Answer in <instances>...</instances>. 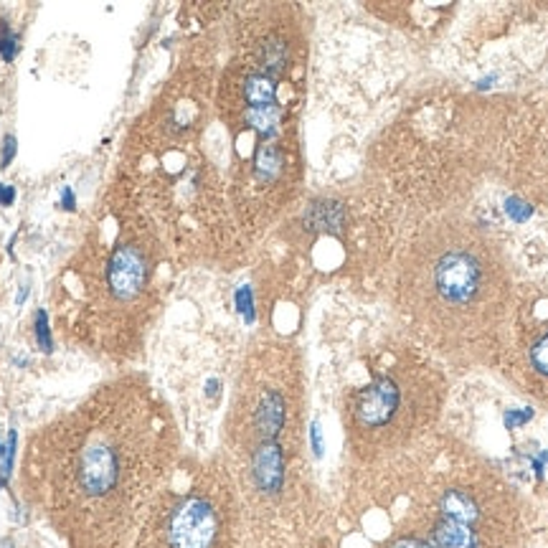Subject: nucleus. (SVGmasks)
<instances>
[{
	"instance_id": "obj_1",
	"label": "nucleus",
	"mask_w": 548,
	"mask_h": 548,
	"mask_svg": "<svg viewBox=\"0 0 548 548\" xmlns=\"http://www.w3.org/2000/svg\"><path fill=\"white\" fill-rule=\"evenodd\" d=\"M401 289L424 340L444 353H475L501 312L502 269L475 228L447 221L411 247Z\"/></svg>"
},
{
	"instance_id": "obj_9",
	"label": "nucleus",
	"mask_w": 548,
	"mask_h": 548,
	"mask_svg": "<svg viewBox=\"0 0 548 548\" xmlns=\"http://www.w3.org/2000/svg\"><path fill=\"white\" fill-rule=\"evenodd\" d=\"M531 366L548 379V330L531 346Z\"/></svg>"
},
{
	"instance_id": "obj_10",
	"label": "nucleus",
	"mask_w": 548,
	"mask_h": 548,
	"mask_svg": "<svg viewBox=\"0 0 548 548\" xmlns=\"http://www.w3.org/2000/svg\"><path fill=\"white\" fill-rule=\"evenodd\" d=\"M36 343L44 353H51L54 350V340H51V328H48V315L46 310L36 312Z\"/></svg>"
},
{
	"instance_id": "obj_14",
	"label": "nucleus",
	"mask_w": 548,
	"mask_h": 548,
	"mask_svg": "<svg viewBox=\"0 0 548 548\" xmlns=\"http://www.w3.org/2000/svg\"><path fill=\"white\" fill-rule=\"evenodd\" d=\"M13 156H15V137H13V135H5V140H3V157H0L3 167L11 166Z\"/></svg>"
},
{
	"instance_id": "obj_8",
	"label": "nucleus",
	"mask_w": 548,
	"mask_h": 548,
	"mask_svg": "<svg viewBox=\"0 0 548 548\" xmlns=\"http://www.w3.org/2000/svg\"><path fill=\"white\" fill-rule=\"evenodd\" d=\"M247 475L251 490L262 498H277L287 485V452L282 441H264L247 450Z\"/></svg>"
},
{
	"instance_id": "obj_2",
	"label": "nucleus",
	"mask_w": 548,
	"mask_h": 548,
	"mask_svg": "<svg viewBox=\"0 0 548 548\" xmlns=\"http://www.w3.org/2000/svg\"><path fill=\"white\" fill-rule=\"evenodd\" d=\"M132 414L117 411V406L74 414L66 462L61 467V490L66 508L72 511V533L79 531H109L125 528L127 512L137 508L153 470H143L145 454L137 452V427Z\"/></svg>"
},
{
	"instance_id": "obj_4",
	"label": "nucleus",
	"mask_w": 548,
	"mask_h": 548,
	"mask_svg": "<svg viewBox=\"0 0 548 548\" xmlns=\"http://www.w3.org/2000/svg\"><path fill=\"white\" fill-rule=\"evenodd\" d=\"M234 511L216 490L193 488L153 515L140 548H231Z\"/></svg>"
},
{
	"instance_id": "obj_7",
	"label": "nucleus",
	"mask_w": 548,
	"mask_h": 548,
	"mask_svg": "<svg viewBox=\"0 0 548 548\" xmlns=\"http://www.w3.org/2000/svg\"><path fill=\"white\" fill-rule=\"evenodd\" d=\"M241 430L247 437V450L264 441H282V434L289 427V393L274 383H262L257 389H247L241 399Z\"/></svg>"
},
{
	"instance_id": "obj_13",
	"label": "nucleus",
	"mask_w": 548,
	"mask_h": 548,
	"mask_svg": "<svg viewBox=\"0 0 548 548\" xmlns=\"http://www.w3.org/2000/svg\"><path fill=\"white\" fill-rule=\"evenodd\" d=\"M389 548H427V543L419 536H414V533H404V536L396 538Z\"/></svg>"
},
{
	"instance_id": "obj_18",
	"label": "nucleus",
	"mask_w": 548,
	"mask_h": 548,
	"mask_svg": "<svg viewBox=\"0 0 548 548\" xmlns=\"http://www.w3.org/2000/svg\"><path fill=\"white\" fill-rule=\"evenodd\" d=\"M3 454H5V447H3V444H0V457H3Z\"/></svg>"
},
{
	"instance_id": "obj_12",
	"label": "nucleus",
	"mask_w": 548,
	"mask_h": 548,
	"mask_svg": "<svg viewBox=\"0 0 548 548\" xmlns=\"http://www.w3.org/2000/svg\"><path fill=\"white\" fill-rule=\"evenodd\" d=\"M18 51V44H15V36L11 34V28L5 24H0V56L5 61H13Z\"/></svg>"
},
{
	"instance_id": "obj_11",
	"label": "nucleus",
	"mask_w": 548,
	"mask_h": 548,
	"mask_svg": "<svg viewBox=\"0 0 548 548\" xmlns=\"http://www.w3.org/2000/svg\"><path fill=\"white\" fill-rule=\"evenodd\" d=\"M13 460H15V431H11L8 444H5V454H3V465H0V488L8 485L13 472Z\"/></svg>"
},
{
	"instance_id": "obj_16",
	"label": "nucleus",
	"mask_w": 548,
	"mask_h": 548,
	"mask_svg": "<svg viewBox=\"0 0 548 548\" xmlns=\"http://www.w3.org/2000/svg\"><path fill=\"white\" fill-rule=\"evenodd\" d=\"M15 201V188L8 186V183H0V206L5 208V206H11Z\"/></svg>"
},
{
	"instance_id": "obj_15",
	"label": "nucleus",
	"mask_w": 548,
	"mask_h": 548,
	"mask_svg": "<svg viewBox=\"0 0 548 548\" xmlns=\"http://www.w3.org/2000/svg\"><path fill=\"white\" fill-rule=\"evenodd\" d=\"M237 302H238V310L244 312V315H247V318L251 320V295H249V289H247V287H244V289H238Z\"/></svg>"
},
{
	"instance_id": "obj_3",
	"label": "nucleus",
	"mask_w": 548,
	"mask_h": 548,
	"mask_svg": "<svg viewBox=\"0 0 548 548\" xmlns=\"http://www.w3.org/2000/svg\"><path fill=\"white\" fill-rule=\"evenodd\" d=\"M411 383L404 373H381L353 393L348 430L358 450H389L396 441L409 440L421 409H430L419 399V391L427 386L411 389Z\"/></svg>"
},
{
	"instance_id": "obj_5",
	"label": "nucleus",
	"mask_w": 548,
	"mask_h": 548,
	"mask_svg": "<svg viewBox=\"0 0 548 548\" xmlns=\"http://www.w3.org/2000/svg\"><path fill=\"white\" fill-rule=\"evenodd\" d=\"M424 531L427 548H490V495L467 480L444 485Z\"/></svg>"
},
{
	"instance_id": "obj_17",
	"label": "nucleus",
	"mask_w": 548,
	"mask_h": 548,
	"mask_svg": "<svg viewBox=\"0 0 548 548\" xmlns=\"http://www.w3.org/2000/svg\"><path fill=\"white\" fill-rule=\"evenodd\" d=\"M61 201H64V208H69V211H74V206H76V201H74L72 188H64V196H61Z\"/></svg>"
},
{
	"instance_id": "obj_6",
	"label": "nucleus",
	"mask_w": 548,
	"mask_h": 548,
	"mask_svg": "<svg viewBox=\"0 0 548 548\" xmlns=\"http://www.w3.org/2000/svg\"><path fill=\"white\" fill-rule=\"evenodd\" d=\"M150 274H153V264H150V254L143 244L137 241H119L117 247H112L102 267V282H105V292L112 305L127 308L135 305L143 298L150 287Z\"/></svg>"
}]
</instances>
